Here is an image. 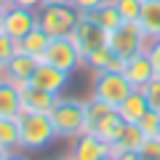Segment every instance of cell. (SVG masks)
<instances>
[{"label":"cell","mask_w":160,"mask_h":160,"mask_svg":"<svg viewBox=\"0 0 160 160\" xmlns=\"http://www.w3.org/2000/svg\"><path fill=\"white\" fill-rule=\"evenodd\" d=\"M86 16H88V19H93V22H96L99 27H104L107 32L123 24V19H120V13H118V8H115V3H112V0H107L104 6L93 8V11H91V13H86Z\"/></svg>","instance_id":"obj_21"},{"label":"cell","mask_w":160,"mask_h":160,"mask_svg":"<svg viewBox=\"0 0 160 160\" xmlns=\"http://www.w3.org/2000/svg\"><path fill=\"white\" fill-rule=\"evenodd\" d=\"M118 160H144L139 152H123V155H118Z\"/></svg>","instance_id":"obj_31"},{"label":"cell","mask_w":160,"mask_h":160,"mask_svg":"<svg viewBox=\"0 0 160 160\" xmlns=\"http://www.w3.org/2000/svg\"><path fill=\"white\" fill-rule=\"evenodd\" d=\"M142 91H144V96H147V102H149V109L160 112V78H158V75L149 80Z\"/></svg>","instance_id":"obj_25"},{"label":"cell","mask_w":160,"mask_h":160,"mask_svg":"<svg viewBox=\"0 0 160 160\" xmlns=\"http://www.w3.org/2000/svg\"><path fill=\"white\" fill-rule=\"evenodd\" d=\"M19 120V142H22L24 152H40V149L51 147L53 139H59L56 128L51 123V115L46 112H22L16 115Z\"/></svg>","instance_id":"obj_2"},{"label":"cell","mask_w":160,"mask_h":160,"mask_svg":"<svg viewBox=\"0 0 160 160\" xmlns=\"http://www.w3.org/2000/svg\"><path fill=\"white\" fill-rule=\"evenodd\" d=\"M48 115H51V123L56 128L59 139H78L88 128V107L83 99L59 96Z\"/></svg>","instance_id":"obj_1"},{"label":"cell","mask_w":160,"mask_h":160,"mask_svg":"<svg viewBox=\"0 0 160 160\" xmlns=\"http://www.w3.org/2000/svg\"><path fill=\"white\" fill-rule=\"evenodd\" d=\"M22 112V86L8 78L0 80V118H16Z\"/></svg>","instance_id":"obj_17"},{"label":"cell","mask_w":160,"mask_h":160,"mask_svg":"<svg viewBox=\"0 0 160 160\" xmlns=\"http://www.w3.org/2000/svg\"><path fill=\"white\" fill-rule=\"evenodd\" d=\"M6 155H8V152H6V149H0V160H3V158H6Z\"/></svg>","instance_id":"obj_37"},{"label":"cell","mask_w":160,"mask_h":160,"mask_svg":"<svg viewBox=\"0 0 160 160\" xmlns=\"http://www.w3.org/2000/svg\"><path fill=\"white\" fill-rule=\"evenodd\" d=\"M48 46H51V35H48V32H43L40 27H35L32 32H29L27 38L22 40V43H19V51H24V53H29L32 59L43 62V56H46Z\"/></svg>","instance_id":"obj_18"},{"label":"cell","mask_w":160,"mask_h":160,"mask_svg":"<svg viewBox=\"0 0 160 160\" xmlns=\"http://www.w3.org/2000/svg\"><path fill=\"white\" fill-rule=\"evenodd\" d=\"M16 51H19V43H16V40H11L6 32H0V67H6Z\"/></svg>","instance_id":"obj_26"},{"label":"cell","mask_w":160,"mask_h":160,"mask_svg":"<svg viewBox=\"0 0 160 160\" xmlns=\"http://www.w3.org/2000/svg\"><path fill=\"white\" fill-rule=\"evenodd\" d=\"M0 80H3V67H0Z\"/></svg>","instance_id":"obj_38"},{"label":"cell","mask_w":160,"mask_h":160,"mask_svg":"<svg viewBox=\"0 0 160 160\" xmlns=\"http://www.w3.org/2000/svg\"><path fill=\"white\" fill-rule=\"evenodd\" d=\"M102 160H118V158H115V155H112V152H109V155H104V158H102Z\"/></svg>","instance_id":"obj_36"},{"label":"cell","mask_w":160,"mask_h":160,"mask_svg":"<svg viewBox=\"0 0 160 160\" xmlns=\"http://www.w3.org/2000/svg\"><path fill=\"white\" fill-rule=\"evenodd\" d=\"M11 6H19V8H32V11H40V8H43V0H11Z\"/></svg>","instance_id":"obj_30"},{"label":"cell","mask_w":160,"mask_h":160,"mask_svg":"<svg viewBox=\"0 0 160 160\" xmlns=\"http://www.w3.org/2000/svg\"><path fill=\"white\" fill-rule=\"evenodd\" d=\"M43 62H48V64H53V67L72 75L83 64V56H80L78 46L72 43V38H51V46H48Z\"/></svg>","instance_id":"obj_8"},{"label":"cell","mask_w":160,"mask_h":160,"mask_svg":"<svg viewBox=\"0 0 160 160\" xmlns=\"http://www.w3.org/2000/svg\"><path fill=\"white\" fill-rule=\"evenodd\" d=\"M0 8H6V11H8V8H11V0H0Z\"/></svg>","instance_id":"obj_35"},{"label":"cell","mask_w":160,"mask_h":160,"mask_svg":"<svg viewBox=\"0 0 160 160\" xmlns=\"http://www.w3.org/2000/svg\"><path fill=\"white\" fill-rule=\"evenodd\" d=\"M115 8H118L120 19L123 22H139V16H142V0H112Z\"/></svg>","instance_id":"obj_23"},{"label":"cell","mask_w":160,"mask_h":160,"mask_svg":"<svg viewBox=\"0 0 160 160\" xmlns=\"http://www.w3.org/2000/svg\"><path fill=\"white\" fill-rule=\"evenodd\" d=\"M3 160H24V158H22V155H16V152H8Z\"/></svg>","instance_id":"obj_34"},{"label":"cell","mask_w":160,"mask_h":160,"mask_svg":"<svg viewBox=\"0 0 160 160\" xmlns=\"http://www.w3.org/2000/svg\"><path fill=\"white\" fill-rule=\"evenodd\" d=\"M0 32H6V8H0Z\"/></svg>","instance_id":"obj_33"},{"label":"cell","mask_w":160,"mask_h":160,"mask_svg":"<svg viewBox=\"0 0 160 160\" xmlns=\"http://www.w3.org/2000/svg\"><path fill=\"white\" fill-rule=\"evenodd\" d=\"M0 149L6 152H19V120L16 118H0Z\"/></svg>","instance_id":"obj_20"},{"label":"cell","mask_w":160,"mask_h":160,"mask_svg":"<svg viewBox=\"0 0 160 160\" xmlns=\"http://www.w3.org/2000/svg\"><path fill=\"white\" fill-rule=\"evenodd\" d=\"M118 112H120V118L126 120V123H136L139 126L142 118L149 112V102H147V96H144L142 88H133V91L128 93V99L118 107Z\"/></svg>","instance_id":"obj_16"},{"label":"cell","mask_w":160,"mask_h":160,"mask_svg":"<svg viewBox=\"0 0 160 160\" xmlns=\"http://www.w3.org/2000/svg\"><path fill=\"white\" fill-rule=\"evenodd\" d=\"M112 48L109 46H104V48H99V51H93L91 56H86V67H91L93 72H104V69H109V62H112Z\"/></svg>","instance_id":"obj_22"},{"label":"cell","mask_w":160,"mask_h":160,"mask_svg":"<svg viewBox=\"0 0 160 160\" xmlns=\"http://www.w3.org/2000/svg\"><path fill=\"white\" fill-rule=\"evenodd\" d=\"M139 155L144 160H160V136H147L142 149H139Z\"/></svg>","instance_id":"obj_27"},{"label":"cell","mask_w":160,"mask_h":160,"mask_svg":"<svg viewBox=\"0 0 160 160\" xmlns=\"http://www.w3.org/2000/svg\"><path fill=\"white\" fill-rule=\"evenodd\" d=\"M123 75L128 78V83H131L133 88H144L158 72H155V64H152V59H149V53L142 51V53H136V56H131L126 62Z\"/></svg>","instance_id":"obj_12"},{"label":"cell","mask_w":160,"mask_h":160,"mask_svg":"<svg viewBox=\"0 0 160 160\" xmlns=\"http://www.w3.org/2000/svg\"><path fill=\"white\" fill-rule=\"evenodd\" d=\"M107 46L112 48L115 56H123V59H131L142 51H149L152 40L144 35L142 24L139 22H123L120 27L109 29L107 32Z\"/></svg>","instance_id":"obj_3"},{"label":"cell","mask_w":160,"mask_h":160,"mask_svg":"<svg viewBox=\"0 0 160 160\" xmlns=\"http://www.w3.org/2000/svg\"><path fill=\"white\" fill-rule=\"evenodd\" d=\"M35 27H38V11H32V8H19V6H11L6 11V35L11 40L22 43Z\"/></svg>","instance_id":"obj_9"},{"label":"cell","mask_w":160,"mask_h":160,"mask_svg":"<svg viewBox=\"0 0 160 160\" xmlns=\"http://www.w3.org/2000/svg\"><path fill=\"white\" fill-rule=\"evenodd\" d=\"M43 6H72V0H43Z\"/></svg>","instance_id":"obj_32"},{"label":"cell","mask_w":160,"mask_h":160,"mask_svg":"<svg viewBox=\"0 0 160 160\" xmlns=\"http://www.w3.org/2000/svg\"><path fill=\"white\" fill-rule=\"evenodd\" d=\"M56 93L51 91H43V88L32 86V83H27V86H22V109H27V112H51L53 104H56Z\"/></svg>","instance_id":"obj_14"},{"label":"cell","mask_w":160,"mask_h":160,"mask_svg":"<svg viewBox=\"0 0 160 160\" xmlns=\"http://www.w3.org/2000/svg\"><path fill=\"white\" fill-rule=\"evenodd\" d=\"M139 24H142L144 35H147L149 40L160 38V0H147V3L142 6Z\"/></svg>","instance_id":"obj_19"},{"label":"cell","mask_w":160,"mask_h":160,"mask_svg":"<svg viewBox=\"0 0 160 160\" xmlns=\"http://www.w3.org/2000/svg\"><path fill=\"white\" fill-rule=\"evenodd\" d=\"M38 59H32L29 53H24V51H16L11 56V62L3 67V78H8L11 83H16V86H27L29 80H32V75H35V69H38Z\"/></svg>","instance_id":"obj_11"},{"label":"cell","mask_w":160,"mask_h":160,"mask_svg":"<svg viewBox=\"0 0 160 160\" xmlns=\"http://www.w3.org/2000/svg\"><path fill=\"white\" fill-rule=\"evenodd\" d=\"M142 3H147V0H142Z\"/></svg>","instance_id":"obj_40"},{"label":"cell","mask_w":160,"mask_h":160,"mask_svg":"<svg viewBox=\"0 0 160 160\" xmlns=\"http://www.w3.org/2000/svg\"><path fill=\"white\" fill-rule=\"evenodd\" d=\"M139 128L144 131V136H160V112L149 109V112H147V115L142 118Z\"/></svg>","instance_id":"obj_24"},{"label":"cell","mask_w":160,"mask_h":160,"mask_svg":"<svg viewBox=\"0 0 160 160\" xmlns=\"http://www.w3.org/2000/svg\"><path fill=\"white\" fill-rule=\"evenodd\" d=\"M144 131L136 126V123H126L123 126V131L118 133V139H115L112 144H109V152L118 158V155H123V152H139L142 149V144H144Z\"/></svg>","instance_id":"obj_15"},{"label":"cell","mask_w":160,"mask_h":160,"mask_svg":"<svg viewBox=\"0 0 160 160\" xmlns=\"http://www.w3.org/2000/svg\"><path fill=\"white\" fill-rule=\"evenodd\" d=\"M149 59H152V64H155V72H158V78H160V38H155L152 40V46H149Z\"/></svg>","instance_id":"obj_29"},{"label":"cell","mask_w":160,"mask_h":160,"mask_svg":"<svg viewBox=\"0 0 160 160\" xmlns=\"http://www.w3.org/2000/svg\"><path fill=\"white\" fill-rule=\"evenodd\" d=\"M69 38H72V43L78 46L83 62H86V56H91L93 51H99V48L107 46V29L99 27V24L93 22V19H88L86 13H80V19H78V24H75V29H72Z\"/></svg>","instance_id":"obj_7"},{"label":"cell","mask_w":160,"mask_h":160,"mask_svg":"<svg viewBox=\"0 0 160 160\" xmlns=\"http://www.w3.org/2000/svg\"><path fill=\"white\" fill-rule=\"evenodd\" d=\"M64 160H72V158H64Z\"/></svg>","instance_id":"obj_39"},{"label":"cell","mask_w":160,"mask_h":160,"mask_svg":"<svg viewBox=\"0 0 160 160\" xmlns=\"http://www.w3.org/2000/svg\"><path fill=\"white\" fill-rule=\"evenodd\" d=\"M29 83L38 86V88H43V91H51V93H56V96H62V91L69 83V72H64V69L53 67V64H48V62H40Z\"/></svg>","instance_id":"obj_10"},{"label":"cell","mask_w":160,"mask_h":160,"mask_svg":"<svg viewBox=\"0 0 160 160\" xmlns=\"http://www.w3.org/2000/svg\"><path fill=\"white\" fill-rule=\"evenodd\" d=\"M80 13L72 6H43L38 11V27L51 38H69Z\"/></svg>","instance_id":"obj_6"},{"label":"cell","mask_w":160,"mask_h":160,"mask_svg":"<svg viewBox=\"0 0 160 160\" xmlns=\"http://www.w3.org/2000/svg\"><path fill=\"white\" fill-rule=\"evenodd\" d=\"M93 75L96 78H93V86H91V96L104 102V104H109V107H115V109L126 102L128 93L133 91V86L128 83V78L123 72L104 69V72H93Z\"/></svg>","instance_id":"obj_5"},{"label":"cell","mask_w":160,"mask_h":160,"mask_svg":"<svg viewBox=\"0 0 160 160\" xmlns=\"http://www.w3.org/2000/svg\"><path fill=\"white\" fill-rule=\"evenodd\" d=\"M107 0H72V8L78 13H91L93 8H99V6H104Z\"/></svg>","instance_id":"obj_28"},{"label":"cell","mask_w":160,"mask_h":160,"mask_svg":"<svg viewBox=\"0 0 160 160\" xmlns=\"http://www.w3.org/2000/svg\"><path fill=\"white\" fill-rule=\"evenodd\" d=\"M104 155H109V144L104 139H99L96 133H83V136L75 139L72 144V152L69 158L72 160H102Z\"/></svg>","instance_id":"obj_13"},{"label":"cell","mask_w":160,"mask_h":160,"mask_svg":"<svg viewBox=\"0 0 160 160\" xmlns=\"http://www.w3.org/2000/svg\"><path fill=\"white\" fill-rule=\"evenodd\" d=\"M88 107V133H96L99 139H104L107 144H112L115 139H118V133L123 131V126H126V120L120 118V112L115 107H109V104L99 102V99H88L86 102Z\"/></svg>","instance_id":"obj_4"}]
</instances>
